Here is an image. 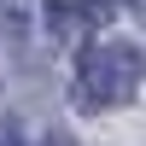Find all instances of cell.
I'll return each mask as SVG.
<instances>
[{"label":"cell","mask_w":146,"mask_h":146,"mask_svg":"<svg viewBox=\"0 0 146 146\" xmlns=\"http://www.w3.org/2000/svg\"><path fill=\"white\" fill-rule=\"evenodd\" d=\"M146 76V53L135 41H94L76 64V105L82 111H117L135 100Z\"/></svg>","instance_id":"cell-1"},{"label":"cell","mask_w":146,"mask_h":146,"mask_svg":"<svg viewBox=\"0 0 146 146\" xmlns=\"http://www.w3.org/2000/svg\"><path fill=\"white\" fill-rule=\"evenodd\" d=\"M41 12H47L53 41H82L111 23V0H41Z\"/></svg>","instance_id":"cell-2"},{"label":"cell","mask_w":146,"mask_h":146,"mask_svg":"<svg viewBox=\"0 0 146 146\" xmlns=\"http://www.w3.org/2000/svg\"><path fill=\"white\" fill-rule=\"evenodd\" d=\"M0 146H18V129L12 123H0Z\"/></svg>","instance_id":"cell-3"},{"label":"cell","mask_w":146,"mask_h":146,"mask_svg":"<svg viewBox=\"0 0 146 146\" xmlns=\"http://www.w3.org/2000/svg\"><path fill=\"white\" fill-rule=\"evenodd\" d=\"M47 146H76V140H70V135H47Z\"/></svg>","instance_id":"cell-4"}]
</instances>
